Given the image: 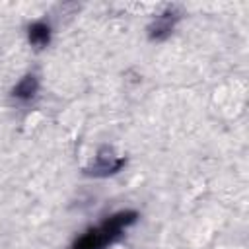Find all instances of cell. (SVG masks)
I'll return each mask as SVG.
<instances>
[{"label":"cell","mask_w":249,"mask_h":249,"mask_svg":"<svg viewBox=\"0 0 249 249\" xmlns=\"http://www.w3.org/2000/svg\"><path fill=\"white\" fill-rule=\"evenodd\" d=\"M37 89H39V82L33 74H27L23 76L12 89V95L18 99V101H31L35 95H37Z\"/></svg>","instance_id":"cell-4"},{"label":"cell","mask_w":249,"mask_h":249,"mask_svg":"<svg viewBox=\"0 0 249 249\" xmlns=\"http://www.w3.org/2000/svg\"><path fill=\"white\" fill-rule=\"evenodd\" d=\"M124 165V158L123 156H117L111 148H101L97 152V156L93 158V161L86 167V173L88 175H93V177H109L117 171H121V167Z\"/></svg>","instance_id":"cell-2"},{"label":"cell","mask_w":249,"mask_h":249,"mask_svg":"<svg viewBox=\"0 0 249 249\" xmlns=\"http://www.w3.org/2000/svg\"><path fill=\"white\" fill-rule=\"evenodd\" d=\"M27 39L35 49H43L51 41V27L45 21H35L27 29Z\"/></svg>","instance_id":"cell-5"},{"label":"cell","mask_w":249,"mask_h":249,"mask_svg":"<svg viewBox=\"0 0 249 249\" xmlns=\"http://www.w3.org/2000/svg\"><path fill=\"white\" fill-rule=\"evenodd\" d=\"M179 19V14L175 12V8H167L165 12H161L160 16H156V19L152 21V25L148 27V35L152 41H163L171 35L175 23Z\"/></svg>","instance_id":"cell-3"},{"label":"cell","mask_w":249,"mask_h":249,"mask_svg":"<svg viewBox=\"0 0 249 249\" xmlns=\"http://www.w3.org/2000/svg\"><path fill=\"white\" fill-rule=\"evenodd\" d=\"M136 218H138V214L134 210H121V212L109 216L101 226L91 228L86 233H82L72 243L70 249H105L107 245L117 241L121 237V233L136 222Z\"/></svg>","instance_id":"cell-1"}]
</instances>
